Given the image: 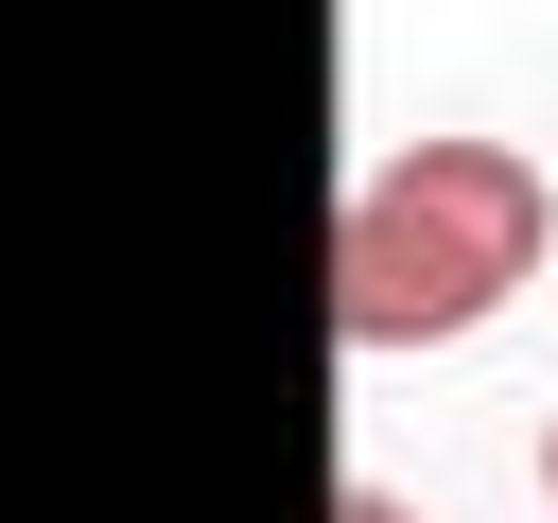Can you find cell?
I'll return each instance as SVG.
<instances>
[{"mask_svg":"<svg viewBox=\"0 0 558 523\" xmlns=\"http://www.w3.org/2000/svg\"><path fill=\"white\" fill-rule=\"evenodd\" d=\"M558 262V192L523 139H401L331 209V331L349 349H471Z\"/></svg>","mask_w":558,"mask_h":523,"instance_id":"cell-1","label":"cell"},{"mask_svg":"<svg viewBox=\"0 0 558 523\" xmlns=\"http://www.w3.org/2000/svg\"><path fill=\"white\" fill-rule=\"evenodd\" d=\"M331 523H418V506H401V488H366V471H349V488H331Z\"/></svg>","mask_w":558,"mask_h":523,"instance_id":"cell-2","label":"cell"},{"mask_svg":"<svg viewBox=\"0 0 558 523\" xmlns=\"http://www.w3.org/2000/svg\"><path fill=\"white\" fill-rule=\"evenodd\" d=\"M541 506H558V418H541Z\"/></svg>","mask_w":558,"mask_h":523,"instance_id":"cell-3","label":"cell"}]
</instances>
